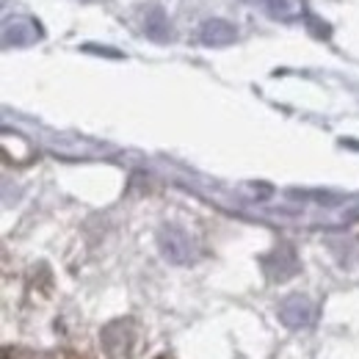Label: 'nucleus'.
<instances>
[{"instance_id": "obj_1", "label": "nucleus", "mask_w": 359, "mask_h": 359, "mask_svg": "<svg viewBox=\"0 0 359 359\" xmlns=\"http://www.w3.org/2000/svg\"><path fill=\"white\" fill-rule=\"evenodd\" d=\"M138 346V323L133 318H119L102 329V348L111 359L130 357Z\"/></svg>"}, {"instance_id": "obj_2", "label": "nucleus", "mask_w": 359, "mask_h": 359, "mask_svg": "<svg viewBox=\"0 0 359 359\" xmlns=\"http://www.w3.org/2000/svg\"><path fill=\"white\" fill-rule=\"evenodd\" d=\"M279 320L287 329H307L315 320V304L304 296H290L279 307Z\"/></svg>"}, {"instance_id": "obj_3", "label": "nucleus", "mask_w": 359, "mask_h": 359, "mask_svg": "<svg viewBox=\"0 0 359 359\" xmlns=\"http://www.w3.org/2000/svg\"><path fill=\"white\" fill-rule=\"evenodd\" d=\"M161 246H163L166 257L175 260V263H185L191 257V243H188V238L182 232H177V229H166L161 235Z\"/></svg>"}, {"instance_id": "obj_4", "label": "nucleus", "mask_w": 359, "mask_h": 359, "mask_svg": "<svg viewBox=\"0 0 359 359\" xmlns=\"http://www.w3.org/2000/svg\"><path fill=\"white\" fill-rule=\"evenodd\" d=\"M202 39L208 45H226L235 39V31L226 25V22H208L205 31H202Z\"/></svg>"}, {"instance_id": "obj_5", "label": "nucleus", "mask_w": 359, "mask_h": 359, "mask_svg": "<svg viewBox=\"0 0 359 359\" xmlns=\"http://www.w3.org/2000/svg\"><path fill=\"white\" fill-rule=\"evenodd\" d=\"M266 263H276V269H271V279H285V276H290V273H296V257H293V252H287V257H279V255H273L269 257Z\"/></svg>"}]
</instances>
